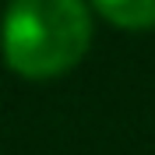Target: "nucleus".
Segmentation results:
<instances>
[{
  "label": "nucleus",
  "mask_w": 155,
  "mask_h": 155,
  "mask_svg": "<svg viewBox=\"0 0 155 155\" xmlns=\"http://www.w3.org/2000/svg\"><path fill=\"white\" fill-rule=\"evenodd\" d=\"M92 4L116 28H130V32L155 28V0H92Z\"/></svg>",
  "instance_id": "f03ea898"
},
{
  "label": "nucleus",
  "mask_w": 155,
  "mask_h": 155,
  "mask_svg": "<svg viewBox=\"0 0 155 155\" xmlns=\"http://www.w3.org/2000/svg\"><path fill=\"white\" fill-rule=\"evenodd\" d=\"M92 42V14L81 0H11L0 46L21 78H60L81 64Z\"/></svg>",
  "instance_id": "f257e3e1"
}]
</instances>
